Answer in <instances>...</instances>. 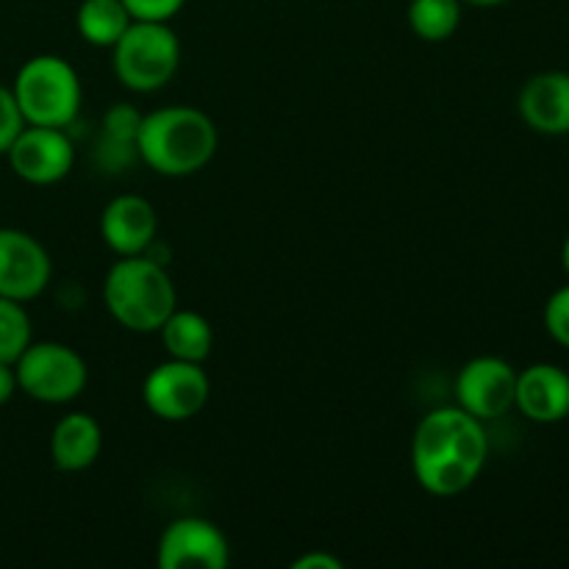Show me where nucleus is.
Wrapping results in <instances>:
<instances>
[{"instance_id":"15","label":"nucleus","mask_w":569,"mask_h":569,"mask_svg":"<svg viewBox=\"0 0 569 569\" xmlns=\"http://www.w3.org/2000/svg\"><path fill=\"white\" fill-rule=\"evenodd\" d=\"M100 448H103V431L98 420L83 411L61 417L50 433V459L64 472H81L92 467Z\"/></svg>"},{"instance_id":"23","label":"nucleus","mask_w":569,"mask_h":569,"mask_svg":"<svg viewBox=\"0 0 569 569\" xmlns=\"http://www.w3.org/2000/svg\"><path fill=\"white\" fill-rule=\"evenodd\" d=\"M133 20L167 22L181 11L183 0H122Z\"/></svg>"},{"instance_id":"27","label":"nucleus","mask_w":569,"mask_h":569,"mask_svg":"<svg viewBox=\"0 0 569 569\" xmlns=\"http://www.w3.org/2000/svg\"><path fill=\"white\" fill-rule=\"evenodd\" d=\"M461 3H472V6H495V3H503V0H461Z\"/></svg>"},{"instance_id":"18","label":"nucleus","mask_w":569,"mask_h":569,"mask_svg":"<svg viewBox=\"0 0 569 569\" xmlns=\"http://www.w3.org/2000/svg\"><path fill=\"white\" fill-rule=\"evenodd\" d=\"M409 26L426 42H445L461 26V0H411Z\"/></svg>"},{"instance_id":"9","label":"nucleus","mask_w":569,"mask_h":569,"mask_svg":"<svg viewBox=\"0 0 569 569\" xmlns=\"http://www.w3.org/2000/svg\"><path fill=\"white\" fill-rule=\"evenodd\" d=\"M9 164L22 181L48 187V183L61 181L72 170L76 161V148L72 139L67 137L64 128L50 126H26L11 148L6 150Z\"/></svg>"},{"instance_id":"4","label":"nucleus","mask_w":569,"mask_h":569,"mask_svg":"<svg viewBox=\"0 0 569 569\" xmlns=\"http://www.w3.org/2000/svg\"><path fill=\"white\" fill-rule=\"evenodd\" d=\"M14 92L26 126L67 128L81 109V81L70 61L42 53L28 59L14 78Z\"/></svg>"},{"instance_id":"21","label":"nucleus","mask_w":569,"mask_h":569,"mask_svg":"<svg viewBox=\"0 0 569 569\" xmlns=\"http://www.w3.org/2000/svg\"><path fill=\"white\" fill-rule=\"evenodd\" d=\"M545 328L561 348L569 350V283L550 295L545 306Z\"/></svg>"},{"instance_id":"22","label":"nucleus","mask_w":569,"mask_h":569,"mask_svg":"<svg viewBox=\"0 0 569 569\" xmlns=\"http://www.w3.org/2000/svg\"><path fill=\"white\" fill-rule=\"evenodd\" d=\"M22 128H26V120H22L14 92L0 83V156L11 148V142H14Z\"/></svg>"},{"instance_id":"3","label":"nucleus","mask_w":569,"mask_h":569,"mask_svg":"<svg viewBox=\"0 0 569 569\" xmlns=\"http://www.w3.org/2000/svg\"><path fill=\"white\" fill-rule=\"evenodd\" d=\"M106 309L128 331L150 333L164 326L178 309L176 283L159 261L139 256H120L103 281Z\"/></svg>"},{"instance_id":"7","label":"nucleus","mask_w":569,"mask_h":569,"mask_svg":"<svg viewBox=\"0 0 569 569\" xmlns=\"http://www.w3.org/2000/svg\"><path fill=\"white\" fill-rule=\"evenodd\" d=\"M209 392L211 383L203 367L178 359H167L164 365L150 370L142 387L144 406L167 422H183L198 417L209 400Z\"/></svg>"},{"instance_id":"11","label":"nucleus","mask_w":569,"mask_h":569,"mask_svg":"<svg viewBox=\"0 0 569 569\" xmlns=\"http://www.w3.org/2000/svg\"><path fill=\"white\" fill-rule=\"evenodd\" d=\"M50 256L31 233L0 228V298L33 300L50 281Z\"/></svg>"},{"instance_id":"24","label":"nucleus","mask_w":569,"mask_h":569,"mask_svg":"<svg viewBox=\"0 0 569 569\" xmlns=\"http://www.w3.org/2000/svg\"><path fill=\"white\" fill-rule=\"evenodd\" d=\"M17 372H14V365H6V361H0V406L9 403L11 398H14L17 392Z\"/></svg>"},{"instance_id":"26","label":"nucleus","mask_w":569,"mask_h":569,"mask_svg":"<svg viewBox=\"0 0 569 569\" xmlns=\"http://www.w3.org/2000/svg\"><path fill=\"white\" fill-rule=\"evenodd\" d=\"M561 264H565V270L569 276V237L565 239V248H561Z\"/></svg>"},{"instance_id":"2","label":"nucleus","mask_w":569,"mask_h":569,"mask_svg":"<svg viewBox=\"0 0 569 569\" xmlns=\"http://www.w3.org/2000/svg\"><path fill=\"white\" fill-rule=\"evenodd\" d=\"M220 133L209 114L192 106H167L142 117L137 153L159 176L183 178L203 170L217 153Z\"/></svg>"},{"instance_id":"16","label":"nucleus","mask_w":569,"mask_h":569,"mask_svg":"<svg viewBox=\"0 0 569 569\" xmlns=\"http://www.w3.org/2000/svg\"><path fill=\"white\" fill-rule=\"evenodd\" d=\"M161 342L170 359L178 361H194L203 365L209 359L211 348H214V331H211L209 320L198 311H172L159 328Z\"/></svg>"},{"instance_id":"17","label":"nucleus","mask_w":569,"mask_h":569,"mask_svg":"<svg viewBox=\"0 0 569 569\" xmlns=\"http://www.w3.org/2000/svg\"><path fill=\"white\" fill-rule=\"evenodd\" d=\"M131 22L133 17L128 14L122 0H83L76 14L78 33L98 48H114Z\"/></svg>"},{"instance_id":"12","label":"nucleus","mask_w":569,"mask_h":569,"mask_svg":"<svg viewBox=\"0 0 569 569\" xmlns=\"http://www.w3.org/2000/svg\"><path fill=\"white\" fill-rule=\"evenodd\" d=\"M159 217L150 200L120 194L100 214V237L117 256H139L153 244Z\"/></svg>"},{"instance_id":"20","label":"nucleus","mask_w":569,"mask_h":569,"mask_svg":"<svg viewBox=\"0 0 569 569\" xmlns=\"http://www.w3.org/2000/svg\"><path fill=\"white\" fill-rule=\"evenodd\" d=\"M142 117L137 109L126 103H117L106 111V120H103V133H106V142L111 148H133L137 150V133L139 126H142Z\"/></svg>"},{"instance_id":"25","label":"nucleus","mask_w":569,"mask_h":569,"mask_svg":"<svg viewBox=\"0 0 569 569\" xmlns=\"http://www.w3.org/2000/svg\"><path fill=\"white\" fill-rule=\"evenodd\" d=\"M295 569H342V561H337L328 553H309L292 565Z\"/></svg>"},{"instance_id":"19","label":"nucleus","mask_w":569,"mask_h":569,"mask_svg":"<svg viewBox=\"0 0 569 569\" xmlns=\"http://www.w3.org/2000/svg\"><path fill=\"white\" fill-rule=\"evenodd\" d=\"M31 345V320L20 300L0 298V361L14 365Z\"/></svg>"},{"instance_id":"1","label":"nucleus","mask_w":569,"mask_h":569,"mask_svg":"<svg viewBox=\"0 0 569 569\" xmlns=\"http://www.w3.org/2000/svg\"><path fill=\"white\" fill-rule=\"evenodd\" d=\"M489 442L483 422L456 409H433L411 439V467L426 492L453 498L467 492L487 465Z\"/></svg>"},{"instance_id":"5","label":"nucleus","mask_w":569,"mask_h":569,"mask_svg":"<svg viewBox=\"0 0 569 569\" xmlns=\"http://www.w3.org/2000/svg\"><path fill=\"white\" fill-rule=\"evenodd\" d=\"M114 72L131 92L167 87L181 64V44L167 22L133 20L114 42Z\"/></svg>"},{"instance_id":"14","label":"nucleus","mask_w":569,"mask_h":569,"mask_svg":"<svg viewBox=\"0 0 569 569\" xmlns=\"http://www.w3.org/2000/svg\"><path fill=\"white\" fill-rule=\"evenodd\" d=\"M515 406L533 422L569 417V376L556 365H531L517 372Z\"/></svg>"},{"instance_id":"10","label":"nucleus","mask_w":569,"mask_h":569,"mask_svg":"<svg viewBox=\"0 0 569 569\" xmlns=\"http://www.w3.org/2000/svg\"><path fill=\"white\" fill-rule=\"evenodd\" d=\"M228 561L226 533L203 517H181L159 539L161 569H226Z\"/></svg>"},{"instance_id":"13","label":"nucleus","mask_w":569,"mask_h":569,"mask_svg":"<svg viewBox=\"0 0 569 569\" xmlns=\"http://www.w3.org/2000/svg\"><path fill=\"white\" fill-rule=\"evenodd\" d=\"M517 109L528 128L548 137L569 133V72H539L528 78L517 98Z\"/></svg>"},{"instance_id":"8","label":"nucleus","mask_w":569,"mask_h":569,"mask_svg":"<svg viewBox=\"0 0 569 569\" xmlns=\"http://www.w3.org/2000/svg\"><path fill=\"white\" fill-rule=\"evenodd\" d=\"M515 392L517 370L498 356H478L467 361L456 378L459 406L481 422L503 417L515 406Z\"/></svg>"},{"instance_id":"6","label":"nucleus","mask_w":569,"mask_h":569,"mask_svg":"<svg viewBox=\"0 0 569 569\" xmlns=\"http://www.w3.org/2000/svg\"><path fill=\"white\" fill-rule=\"evenodd\" d=\"M14 372L17 387L39 403H70L89 381L83 356L61 342H31L14 361Z\"/></svg>"}]
</instances>
